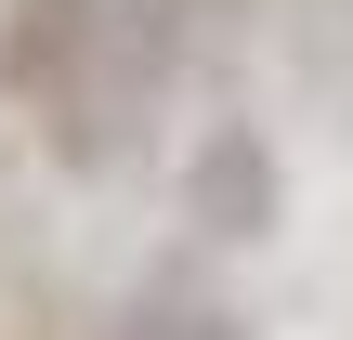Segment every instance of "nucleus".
<instances>
[{
  "instance_id": "obj_1",
  "label": "nucleus",
  "mask_w": 353,
  "mask_h": 340,
  "mask_svg": "<svg viewBox=\"0 0 353 340\" xmlns=\"http://www.w3.org/2000/svg\"><path fill=\"white\" fill-rule=\"evenodd\" d=\"M144 340H236V328H223V314H157Z\"/></svg>"
}]
</instances>
